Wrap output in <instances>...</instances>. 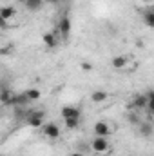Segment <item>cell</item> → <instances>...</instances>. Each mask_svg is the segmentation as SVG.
<instances>
[{"instance_id":"d6986e66","label":"cell","mask_w":154,"mask_h":156,"mask_svg":"<svg viewBox=\"0 0 154 156\" xmlns=\"http://www.w3.org/2000/svg\"><path fill=\"white\" fill-rule=\"evenodd\" d=\"M64 122H65V125L69 129H76L78 125H80V120H64Z\"/></svg>"},{"instance_id":"ac0fdd59","label":"cell","mask_w":154,"mask_h":156,"mask_svg":"<svg viewBox=\"0 0 154 156\" xmlns=\"http://www.w3.org/2000/svg\"><path fill=\"white\" fill-rule=\"evenodd\" d=\"M129 122H131L132 125H140V123H142V122H140V118H138V115H136L134 111H132V113L129 115Z\"/></svg>"},{"instance_id":"52a82bcc","label":"cell","mask_w":154,"mask_h":156,"mask_svg":"<svg viewBox=\"0 0 154 156\" xmlns=\"http://www.w3.org/2000/svg\"><path fill=\"white\" fill-rule=\"evenodd\" d=\"M93 131H94V136H105V138H107V136L111 134L109 123H107V122H102V120L94 123V129H93Z\"/></svg>"},{"instance_id":"ffe728a7","label":"cell","mask_w":154,"mask_h":156,"mask_svg":"<svg viewBox=\"0 0 154 156\" xmlns=\"http://www.w3.org/2000/svg\"><path fill=\"white\" fill-rule=\"evenodd\" d=\"M82 69H87V71H89V69H91V64H87V62H83V64H82Z\"/></svg>"},{"instance_id":"6da1fadb","label":"cell","mask_w":154,"mask_h":156,"mask_svg":"<svg viewBox=\"0 0 154 156\" xmlns=\"http://www.w3.org/2000/svg\"><path fill=\"white\" fill-rule=\"evenodd\" d=\"M91 149L96 154H107L109 153V142L105 136H94L91 142Z\"/></svg>"},{"instance_id":"603a6c76","label":"cell","mask_w":154,"mask_h":156,"mask_svg":"<svg viewBox=\"0 0 154 156\" xmlns=\"http://www.w3.org/2000/svg\"><path fill=\"white\" fill-rule=\"evenodd\" d=\"M142 2H145V4H149V2H152V0H142Z\"/></svg>"},{"instance_id":"ba28073f","label":"cell","mask_w":154,"mask_h":156,"mask_svg":"<svg viewBox=\"0 0 154 156\" xmlns=\"http://www.w3.org/2000/svg\"><path fill=\"white\" fill-rule=\"evenodd\" d=\"M138 131H140V134H142L143 138H151L152 133H154L152 122H142V123L138 125Z\"/></svg>"},{"instance_id":"7c38bea8","label":"cell","mask_w":154,"mask_h":156,"mask_svg":"<svg viewBox=\"0 0 154 156\" xmlns=\"http://www.w3.org/2000/svg\"><path fill=\"white\" fill-rule=\"evenodd\" d=\"M127 64H129V58H127V56H114V58L111 60V66H113L114 69H125Z\"/></svg>"},{"instance_id":"44dd1931","label":"cell","mask_w":154,"mask_h":156,"mask_svg":"<svg viewBox=\"0 0 154 156\" xmlns=\"http://www.w3.org/2000/svg\"><path fill=\"white\" fill-rule=\"evenodd\" d=\"M45 2H49V4H58V2H62V0H45Z\"/></svg>"},{"instance_id":"4fadbf2b","label":"cell","mask_w":154,"mask_h":156,"mask_svg":"<svg viewBox=\"0 0 154 156\" xmlns=\"http://www.w3.org/2000/svg\"><path fill=\"white\" fill-rule=\"evenodd\" d=\"M45 0H24V5L29 9V11H38L40 7L44 5Z\"/></svg>"},{"instance_id":"2e32d148","label":"cell","mask_w":154,"mask_h":156,"mask_svg":"<svg viewBox=\"0 0 154 156\" xmlns=\"http://www.w3.org/2000/svg\"><path fill=\"white\" fill-rule=\"evenodd\" d=\"M24 93H26V96L29 98V102H35V100H38L40 98V91L38 89H35V87H29V89H26Z\"/></svg>"},{"instance_id":"5b68a950","label":"cell","mask_w":154,"mask_h":156,"mask_svg":"<svg viewBox=\"0 0 154 156\" xmlns=\"http://www.w3.org/2000/svg\"><path fill=\"white\" fill-rule=\"evenodd\" d=\"M26 122L31 125V127H42V123H44V113L42 111H31L27 118H26Z\"/></svg>"},{"instance_id":"8992f818","label":"cell","mask_w":154,"mask_h":156,"mask_svg":"<svg viewBox=\"0 0 154 156\" xmlns=\"http://www.w3.org/2000/svg\"><path fill=\"white\" fill-rule=\"evenodd\" d=\"M58 33H60L64 38L69 37V33H71V18H69L67 15H64V16L58 20Z\"/></svg>"},{"instance_id":"3957f363","label":"cell","mask_w":154,"mask_h":156,"mask_svg":"<svg viewBox=\"0 0 154 156\" xmlns=\"http://www.w3.org/2000/svg\"><path fill=\"white\" fill-rule=\"evenodd\" d=\"M147 104H149L147 94H138L127 107H129V111H140V109H147Z\"/></svg>"},{"instance_id":"9a60e30c","label":"cell","mask_w":154,"mask_h":156,"mask_svg":"<svg viewBox=\"0 0 154 156\" xmlns=\"http://www.w3.org/2000/svg\"><path fill=\"white\" fill-rule=\"evenodd\" d=\"M143 24L147 27H154V9H149L143 13Z\"/></svg>"},{"instance_id":"9c48e42d","label":"cell","mask_w":154,"mask_h":156,"mask_svg":"<svg viewBox=\"0 0 154 156\" xmlns=\"http://www.w3.org/2000/svg\"><path fill=\"white\" fill-rule=\"evenodd\" d=\"M15 15H16V9H15V5H4V7L0 9V20H2V22H7V20H11Z\"/></svg>"},{"instance_id":"e0dca14e","label":"cell","mask_w":154,"mask_h":156,"mask_svg":"<svg viewBox=\"0 0 154 156\" xmlns=\"http://www.w3.org/2000/svg\"><path fill=\"white\" fill-rule=\"evenodd\" d=\"M147 98H149V104H147V111L154 115V91H149L147 93Z\"/></svg>"},{"instance_id":"8fae6325","label":"cell","mask_w":154,"mask_h":156,"mask_svg":"<svg viewBox=\"0 0 154 156\" xmlns=\"http://www.w3.org/2000/svg\"><path fill=\"white\" fill-rule=\"evenodd\" d=\"M107 98H109V93L103 91V89H98V91H93V93H91V100H93L94 104H103Z\"/></svg>"},{"instance_id":"7a4b0ae2","label":"cell","mask_w":154,"mask_h":156,"mask_svg":"<svg viewBox=\"0 0 154 156\" xmlns=\"http://www.w3.org/2000/svg\"><path fill=\"white\" fill-rule=\"evenodd\" d=\"M60 115H62L64 120H80L82 111L78 107H75V105H64L62 111H60Z\"/></svg>"},{"instance_id":"7402d4cb","label":"cell","mask_w":154,"mask_h":156,"mask_svg":"<svg viewBox=\"0 0 154 156\" xmlns=\"http://www.w3.org/2000/svg\"><path fill=\"white\" fill-rule=\"evenodd\" d=\"M69 156H83V154H82V153H71Z\"/></svg>"},{"instance_id":"30bf717a","label":"cell","mask_w":154,"mask_h":156,"mask_svg":"<svg viewBox=\"0 0 154 156\" xmlns=\"http://www.w3.org/2000/svg\"><path fill=\"white\" fill-rule=\"evenodd\" d=\"M42 40H44V45L49 47V49H53V47L58 45V35H54V33H44Z\"/></svg>"},{"instance_id":"277c9868","label":"cell","mask_w":154,"mask_h":156,"mask_svg":"<svg viewBox=\"0 0 154 156\" xmlns=\"http://www.w3.org/2000/svg\"><path fill=\"white\" fill-rule=\"evenodd\" d=\"M44 136L45 138H49V140H56V138H60V127L56 125V123H45L44 125Z\"/></svg>"},{"instance_id":"5bb4252c","label":"cell","mask_w":154,"mask_h":156,"mask_svg":"<svg viewBox=\"0 0 154 156\" xmlns=\"http://www.w3.org/2000/svg\"><path fill=\"white\" fill-rule=\"evenodd\" d=\"M13 94H15V93H11L7 87H4V89H2V93H0V100H2V104H4V105H11Z\"/></svg>"}]
</instances>
